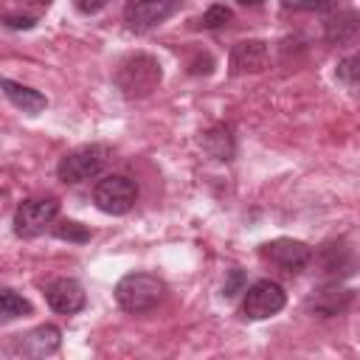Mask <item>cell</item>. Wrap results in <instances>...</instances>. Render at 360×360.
Returning a JSON list of instances; mask_svg holds the SVG:
<instances>
[{"label":"cell","mask_w":360,"mask_h":360,"mask_svg":"<svg viewBox=\"0 0 360 360\" xmlns=\"http://www.w3.org/2000/svg\"><path fill=\"white\" fill-rule=\"evenodd\" d=\"M3 22H6V28H11V31H20V28L28 31V28H34L37 17H31V14H6Z\"/></svg>","instance_id":"603a6c76"},{"label":"cell","mask_w":360,"mask_h":360,"mask_svg":"<svg viewBox=\"0 0 360 360\" xmlns=\"http://www.w3.org/2000/svg\"><path fill=\"white\" fill-rule=\"evenodd\" d=\"M59 346H62V332L53 323H42V326H37V329H31L14 340V352L22 357H31V360L51 357L59 352Z\"/></svg>","instance_id":"8fae6325"},{"label":"cell","mask_w":360,"mask_h":360,"mask_svg":"<svg viewBox=\"0 0 360 360\" xmlns=\"http://www.w3.org/2000/svg\"><path fill=\"white\" fill-rule=\"evenodd\" d=\"M270 62V51L267 42L262 39H242L231 48V76H242V73H262Z\"/></svg>","instance_id":"4fadbf2b"},{"label":"cell","mask_w":360,"mask_h":360,"mask_svg":"<svg viewBox=\"0 0 360 360\" xmlns=\"http://www.w3.org/2000/svg\"><path fill=\"white\" fill-rule=\"evenodd\" d=\"M335 76L346 87H360V53H352V56L340 59L338 68H335Z\"/></svg>","instance_id":"ac0fdd59"},{"label":"cell","mask_w":360,"mask_h":360,"mask_svg":"<svg viewBox=\"0 0 360 360\" xmlns=\"http://www.w3.org/2000/svg\"><path fill=\"white\" fill-rule=\"evenodd\" d=\"M28 3H37V6H48L51 0H28Z\"/></svg>","instance_id":"484cf974"},{"label":"cell","mask_w":360,"mask_h":360,"mask_svg":"<svg viewBox=\"0 0 360 360\" xmlns=\"http://www.w3.org/2000/svg\"><path fill=\"white\" fill-rule=\"evenodd\" d=\"M166 298V284L163 278L152 276V273H143V270H135V273H127L121 276V281L115 284V301L124 312L129 315H141V312H149L155 309L160 301Z\"/></svg>","instance_id":"6da1fadb"},{"label":"cell","mask_w":360,"mask_h":360,"mask_svg":"<svg viewBox=\"0 0 360 360\" xmlns=\"http://www.w3.org/2000/svg\"><path fill=\"white\" fill-rule=\"evenodd\" d=\"M3 93H6V98H8L17 110H22V112H28V115H37V112H42V110L48 107V98H45L39 90H34V87H28V84H20V82H14V79H3Z\"/></svg>","instance_id":"5bb4252c"},{"label":"cell","mask_w":360,"mask_h":360,"mask_svg":"<svg viewBox=\"0 0 360 360\" xmlns=\"http://www.w3.org/2000/svg\"><path fill=\"white\" fill-rule=\"evenodd\" d=\"M22 315H31V304L22 295H17L11 287H6L0 292V318L14 321V318H22Z\"/></svg>","instance_id":"e0dca14e"},{"label":"cell","mask_w":360,"mask_h":360,"mask_svg":"<svg viewBox=\"0 0 360 360\" xmlns=\"http://www.w3.org/2000/svg\"><path fill=\"white\" fill-rule=\"evenodd\" d=\"M287 304V295H284V287L278 281H270V278H259L253 281L248 290H245V298H242V315L248 321H264L276 312H281Z\"/></svg>","instance_id":"8992f818"},{"label":"cell","mask_w":360,"mask_h":360,"mask_svg":"<svg viewBox=\"0 0 360 360\" xmlns=\"http://www.w3.org/2000/svg\"><path fill=\"white\" fill-rule=\"evenodd\" d=\"M315 262H318L321 273L329 276L332 281L346 278L360 267V259H357L354 248L349 242H343V239H332V242L321 245V250L315 253Z\"/></svg>","instance_id":"9c48e42d"},{"label":"cell","mask_w":360,"mask_h":360,"mask_svg":"<svg viewBox=\"0 0 360 360\" xmlns=\"http://www.w3.org/2000/svg\"><path fill=\"white\" fill-rule=\"evenodd\" d=\"M45 301L59 315H76L87 307V292L76 278H53L45 287Z\"/></svg>","instance_id":"30bf717a"},{"label":"cell","mask_w":360,"mask_h":360,"mask_svg":"<svg viewBox=\"0 0 360 360\" xmlns=\"http://www.w3.org/2000/svg\"><path fill=\"white\" fill-rule=\"evenodd\" d=\"M290 11H329L338 6V0H281Z\"/></svg>","instance_id":"44dd1931"},{"label":"cell","mask_w":360,"mask_h":360,"mask_svg":"<svg viewBox=\"0 0 360 360\" xmlns=\"http://www.w3.org/2000/svg\"><path fill=\"white\" fill-rule=\"evenodd\" d=\"M239 6H259V3H264V0H236Z\"/></svg>","instance_id":"d4e9b609"},{"label":"cell","mask_w":360,"mask_h":360,"mask_svg":"<svg viewBox=\"0 0 360 360\" xmlns=\"http://www.w3.org/2000/svg\"><path fill=\"white\" fill-rule=\"evenodd\" d=\"M262 256L284 273H301L312 262V248L301 239H273L262 245Z\"/></svg>","instance_id":"ba28073f"},{"label":"cell","mask_w":360,"mask_h":360,"mask_svg":"<svg viewBox=\"0 0 360 360\" xmlns=\"http://www.w3.org/2000/svg\"><path fill=\"white\" fill-rule=\"evenodd\" d=\"M231 8L228 6H222V3H217V6H211L202 17H200V28H205V31H217V28H225L228 22H231Z\"/></svg>","instance_id":"d6986e66"},{"label":"cell","mask_w":360,"mask_h":360,"mask_svg":"<svg viewBox=\"0 0 360 360\" xmlns=\"http://www.w3.org/2000/svg\"><path fill=\"white\" fill-rule=\"evenodd\" d=\"M352 298H354L352 290L332 281V284H323V287L312 290V295L307 298V309L318 318H335V315H340L352 307Z\"/></svg>","instance_id":"7c38bea8"},{"label":"cell","mask_w":360,"mask_h":360,"mask_svg":"<svg viewBox=\"0 0 360 360\" xmlns=\"http://www.w3.org/2000/svg\"><path fill=\"white\" fill-rule=\"evenodd\" d=\"M236 292H245V273H242L239 267L228 270V276H225V281H222V295H225V298H233Z\"/></svg>","instance_id":"7402d4cb"},{"label":"cell","mask_w":360,"mask_h":360,"mask_svg":"<svg viewBox=\"0 0 360 360\" xmlns=\"http://www.w3.org/2000/svg\"><path fill=\"white\" fill-rule=\"evenodd\" d=\"M110 160V149L101 146V143H90V146H79L73 152H68L59 166H56V174L62 183L68 186H76V183H84V180H93L104 172Z\"/></svg>","instance_id":"3957f363"},{"label":"cell","mask_w":360,"mask_h":360,"mask_svg":"<svg viewBox=\"0 0 360 360\" xmlns=\"http://www.w3.org/2000/svg\"><path fill=\"white\" fill-rule=\"evenodd\" d=\"M53 233H56L59 239H68V242H79V245L90 239V231H87L84 225L73 222V219H62L59 225H53Z\"/></svg>","instance_id":"ffe728a7"},{"label":"cell","mask_w":360,"mask_h":360,"mask_svg":"<svg viewBox=\"0 0 360 360\" xmlns=\"http://www.w3.org/2000/svg\"><path fill=\"white\" fill-rule=\"evenodd\" d=\"M56 214H59L56 197H28L14 211V233L22 239L39 236L53 225Z\"/></svg>","instance_id":"277c9868"},{"label":"cell","mask_w":360,"mask_h":360,"mask_svg":"<svg viewBox=\"0 0 360 360\" xmlns=\"http://www.w3.org/2000/svg\"><path fill=\"white\" fill-rule=\"evenodd\" d=\"M135 200H138V186L127 174H107L93 188L96 208L104 211V214H112V217H121V214L132 211Z\"/></svg>","instance_id":"5b68a950"},{"label":"cell","mask_w":360,"mask_h":360,"mask_svg":"<svg viewBox=\"0 0 360 360\" xmlns=\"http://www.w3.org/2000/svg\"><path fill=\"white\" fill-rule=\"evenodd\" d=\"M73 6H76V11H82V14H98V11L107 6V0H73Z\"/></svg>","instance_id":"cb8c5ba5"},{"label":"cell","mask_w":360,"mask_h":360,"mask_svg":"<svg viewBox=\"0 0 360 360\" xmlns=\"http://www.w3.org/2000/svg\"><path fill=\"white\" fill-rule=\"evenodd\" d=\"M357 22H360L357 11H335V14H329L323 20V37H326V42H332V45L349 42L354 37V31H357Z\"/></svg>","instance_id":"9a60e30c"},{"label":"cell","mask_w":360,"mask_h":360,"mask_svg":"<svg viewBox=\"0 0 360 360\" xmlns=\"http://www.w3.org/2000/svg\"><path fill=\"white\" fill-rule=\"evenodd\" d=\"M202 146L205 152L214 158V160H231L233 152H236V141H233V129L225 127V124H217L205 132L202 138Z\"/></svg>","instance_id":"2e32d148"},{"label":"cell","mask_w":360,"mask_h":360,"mask_svg":"<svg viewBox=\"0 0 360 360\" xmlns=\"http://www.w3.org/2000/svg\"><path fill=\"white\" fill-rule=\"evenodd\" d=\"M163 79L160 62L149 53H132L127 56L115 70V84L127 98H146L158 90Z\"/></svg>","instance_id":"7a4b0ae2"},{"label":"cell","mask_w":360,"mask_h":360,"mask_svg":"<svg viewBox=\"0 0 360 360\" xmlns=\"http://www.w3.org/2000/svg\"><path fill=\"white\" fill-rule=\"evenodd\" d=\"M183 0H127L124 6V22L129 31H149L160 22H166Z\"/></svg>","instance_id":"52a82bcc"}]
</instances>
